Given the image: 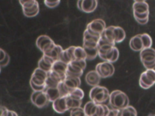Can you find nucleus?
<instances>
[{
  "label": "nucleus",
  "instance_id": "1",
  "mask_svg": "<svg viewBox=\"0 0 155 116\" xmlns=\"http://www.w3.org/2000/svg\"><path fill=\"white\" fill-rule=\"evenodd\" d=\"M109 104L112 109L120 110L129 105V98L127 95L120 90H114L110 92Z\"/></svg>",
  "mask_w": 155,
  "mask_h": 116
},
{
  "label": "nucleus",
  "instance_id": "2",
  "mask_svg": "<svg viewBox=\"0 0 155 116\" xmlns=\"http://www.w3.org/2000/svg\"><path fill=\"white\" fill-rule=\"evenodd\" d=\"M110 94L106 87L97 85L91 89L89 97L91 101L96 104H105L109 100Z\"/></svg>",
  "mask_w": 155,
  "mask_h": 116
},
{
  "label": "nucleus",
  "instance_id": "3",
  "mask_svg": "<svg viewBox=\"0 0 155 116\" xmlns=\"http://www.w3.org/2000/svg\"><path fill=\"white\" fill-rule=\"evenodd\" d=\"M87 116H107L110 110L105 104H96L92 101L87 102L83 108Z\"/></svg>",
  "mask_w": 155,
  "mask_h": 116
},
{
  "label": "nucleus",
  "instance_id": "4",
  "mask_svg": "<svg viewBox=\"0 0 155 116\" xmlns=\"http://www.w3.org/2000/svg\"><path fill=\"white\" fill-rule=\"evenodd\" d=\"M86 60H74L67 65L66 76L79 77L83 74L86 67Z\"/></svg>",
  "mask_w": 155,
  "mask_h": 116
},
{
  "label": "nucleus",
  "instance_id": "5",
  "mask_svg": "<svg viewBox=\"0 0 155 116\" xmlns=\"http://www.w3.org/2000/svg\"><path fill=\"white\" fill-rule=\"evenodd\" d=\"M105 28L106 24L103 19H96L87 24L85 30L90 34L100 37Z\"/></svg>",
  "mask_w": 155,
  "mask_h": 116
},
{
  "label": "nucleus",
  "instance_id": "6",
  "mask_svg": "<svg viewBox=\"0 0 155 116\" xmlns=\"http://www.w3.org/2000/svg\"><path fill=\"white\" fill-rule=\"evenodd\" d=\"M36 44L43 54L50 52L56 45L53 40L47 35L39 36L36 39Z\"/></svg>",
  "mask_w": 155,
  "mask_h": 116
},
{
  "label": "nucleus",
  "instance_id": "7",
  "mask_svg": "<svg viewBox=\"0 0 155 116\" xmlns=\"http://www.w3.org/2000/svg\"><path fill=\"white\" fill-rule=\"evenodd\" d=\"M95 71L101 78H108L114 74V67L113 63L104 61L97 64Z\"/></svg>",
  "mask_w": 155,
  "mask_h": 116
},
{
  "label": "nucleus",
  "instance_id": "8",
  "mask_svg": "<svg viewBox=\"0 0 155 116\" xmlns=\"http://www.w3.org/2000/svg\"><path fill=\"white\" fill-rule=\"evenodd\" d=\"M77 6L79 10L85 13L93 12L97 7V1L96 0H83L78 1Z\"/></svg>",
  "mask_w": 155,
  "mask_h": 116
},
{
  "label": "nucleus",
  "instance_id": "9",
  "mask_svg": "<svg viewBox=\"0 0 155 116\" xmlns=\"http://www.w3.org/2000/svg\"><path fill=\"white\" fill-rule=\"evenodd\" d=\"M62 82L69 94L76 88H79L81 85V79L79 77L66 76Z\"/></svg>",
  "mask_w": 155,
  "mask_h": 116
},
{
  "label": "nucleus",
  "instance_id": "10",
  "mask_svg": "<svg viewBox=\"0 0 155 116\" xmlns=\"http://www.w3.org/2000/svg\"><path fill=\"white\" fill-rule=\"evenodd\" d=\"M140 59L142 63L155 61V49L151 47L142 50L140 51Z\"/></svg>",
  "mask_w": 155,
  "mask_h": 116
},
{
  "label": "nucleus",
  "instance_id": "11",
  "mask_svg": "<svg viewBox=\"0 0 155 116\" xmlns=\"http://www.w3.org/2000/svg\"><path fill=\"white\" fill-rule=\"evenodd\" d=\"M119 56V51L116 47H113L105 54L99 56V57L105 62L111 63L116 62Z\"/></svg>",
  "mask_w": 155,
  "mask_h": 116
},
{
  "label": "nucleus",
  "instance_id": "12",
  "mask_svg": "<svg viewBox=\"0 0 155 116\" xmlns=\"http://www.w3.org/2000/svg\"><path fill=\"white\" fill-rule=\"evenodd\" d=\"M53 108L58 113L62 114L65 111H68L67 102H66V96L61 97L54 100L53 102Z\"/></svg>",
  "mask_w": 155,
  "mask_h": 116
},
{
  "label": "nucleus",
  "instance_id": "13",
  "mask_svg": "<svg viewBox=\"0 0 155 116\" xmlns=\"http://www.w3.org/2000/svg\"><path fill=\"white\" fill-rule=\"evenodd\" d=\"M67 65L61 60H58L55 61L51 67L52 71L57 73L59 76H61L64 80L66 77V71L67 68Z\"/></svg>",
  "mask_w": 155,
  "mask_h": 116
},
{
  "label": "nucleus",
  "instance_id": "14",
  "mask_svg": "<svg viewBox=\"0 0 155 116\" xmlns=\"http://www.w3.org/2000/svg\"><path fill=\"white\" fill-rule=\"evenodd\" d=\"M101 77L95 70H92L88 72L85 77L86 83L93 87L99 85L101 82Z\"/></svg>",
  "mask_w": 155,
  "mask_h": 116
},
{
  "label": "nucleus",
  "instance_id": "15",
  "mask_svg": "<svg viewBox=\"0 0 155 116\" xmlns=\"http://www.w3.org/2000/svg\"><path fill=\"white\" fill-rule=\"evenodd\" d=\"M74 47V46H71L65 50H63L59 56V60L66 64H68L71 61L74 60L73 51Z\"/></svg>",
  "mask_w": 155,
  "mask_h": 116
},
{
  "label": "nucleus",
  "instance_id": "16",
  "mask_svg": "<svg viewBox=\"0 0 155 116\" xmlns=\"http://www.w3.org/2000/svg\"><path fill=\"white\" fill-rule=\"evenodd\" d=\"M133 11L139 14L149 12V5L145 1H134L133 4Z\"/></svg>",
  "mask_w": 155,
  "mask_h": 116
},
{
  "label": "nucleus",
  "instance_id": "17",
  "mask_svg": "<svg viewBox=\"0 0 155 116\" xmlns=\"http://www.w3.org/2000/svg\"><path fill=\"white\" fill-rule=\"evenodd\" d=\"M113 28L114 26H109L108 27H106L104 31L101 34L100 39L115 46L116 44L114 39Z\"/></svg>",
  "mask_w": 155,
  "mask_h": 116
},
{
  "label": "nucleus",
  "instance_id": "18",
  "mask_svg": "<svg viewBox=\"0 0 155 116\" xmlns=\"http://www.w3.org/2000/svg\"><path fill=\"white\" fill-rule=\"evenodd\" d=\"M129 45L130 48L134 51H140L143 50L140 34L131 37L129 42Z\"/></svg>",
  "mask_w": 155,
  "mask_h": 116
},
{
  "label": "nucleus",
  "instance_id": "19",
  "mask_svg": "<svg viewBox=\"0 0 155 116\" xmlns=\"http://www.w3.org/2000/svg\"><path fill=\"white\" fill-rule=\"evenodd\" d=\"M113 34L115 44L122 42L126 37V34L124 30L119 26H114Z\"/></svg>",
  "mask_w": 155,
  "mask_h": 116
},
{
  "label": "nucleus",
  "instance_id": "20",
  "mask_svg": "<svg viewBox=\"0 0 155 116\" xmlns=\"http://www.w3.org/2000/svg\"><path fill=\"white\" fill-rule=\"evenodd\" d=\"M44 92L45 93L48 100L51 102H53L54 100L61 97L60 93L57 87L56 88H46L44 90Z\"/></svg>",
  "mask_w": 155,
  "mask_h": 116
},
{
  "label": "nucleus",
  "instance_id": "21",
  "mask_svg": "<svg viewBox=\"0 0 155 116\" xmlns=\"http://www.w3.org/2000/svg\"><path fill=\"white\" fill-rule=\"evenodd\" d=\"M48 102L49 101L45 93L44 92V91H42L37 97L33 104L38 108H42L44 106H45L48 103Z\"/></svg>",
  "mask_w": 155,
  "mask_h": 116
},
{
  "label": "nucleus",
  "instance_id": "22",
  "mask_svg": "<svg viewBox=\"0 0 155 116\" xmlns=\"http://www.w3.org/2000/svg\"><path fill=\"white\" fill-rule=\"evenodd\" d=\"M63 51V48L62 47H61L59 45H55V47L53 48V50H51L50 52L43 54L44 55H46L50 57H51L52 59H53L54 61L58 60L59 59V56L61 54V53Z\"/></svg>",
  "mask_w": 155,
  "mask_h": 116
},
{
  "label": "nucleus",
  "instance_id": "23",
  "mask_svg": "<svg viewBox=\"0 0 155 116\" xmlns=\"http://www.w3.org/2000/svg\"><path fill=\"white\" fill-rule=\"evenodd\" d=\"M117 116H137V111L133 106L128 105L126 108L119 110Z\"/></svg>",
  "mask_w": 155,
  "mask_h": 116
},
{
  "label": "nucleus",
  "instance_id": "24",
  "mask_svg": "<svg viewBox=\"0 0 155 116\" xmlns=\"http://www.w3.org/2000/svg\"><path fill=\"white\" fill-rule=\"evenodd\" d=\"M23 10V13L24 14L29 18L34 17L36 16L39 11V4L37 2L32 7L28 8H22Z\"/></svg>",
  "mask_w": 155,
  "mask_h": 116
},
{
  "label": "nucleus",
  "instance_id": "25",
  "mask_svg": "<svg viewBox=\"0 0 155 116\" xmlns=\"http://www.w3.org/2000/svg\"><path fill=\"white\" fill-rule=\"evenodd\" d=\"M66 102L68 110L81 107L82 103V100L73 98L68 95L66 96Z\"/></svg>",
  "mask_w": 155,
  "mask_h": 116
},
{
  "label": "nucleus",
  "instance_id": "26",
  "mask_svg": "<svg viewBox=\"0 0 155 116\" xmlns=\"http://www.w3.org/2000/svg\"><path fill=\"white\" fill-rule=\"evenodd\" d=\"M74 60H86V53L82 47H75L73 51Z\"/></svg>",
  "mask_w": 155,
  "mask_h": 116
},
{
  "label": "nucleus",
  "instance_id": "27",
  "mask_svg": "<svg viewBox=\"0 0 155 116\" xmlns=\"http://www.w3.org/2000/svg\"><path fill=\"white\" fill-rule=\"evenodd\" d=\"M86 53V59L91 60L94 59L98 56V50L97 47H82Z\"/></svg>",
  "mask_w": 155,
  "mask_h": 116
},
{
  "label": "nucleus",
  "instance_id": "28",
  "mask_svg": "<svg viewBox=\"0 0 155 116\" xmlns=\"http://www.w3.org/2000/svg\"><path fill=\"white\" fill-rule=\"evenodd\" d=\"M139 83L140 86L143 88V89H148L150 88H151V86H153L154 84L151 82L145 76V73L143 72L139 77Z\"/></svg>",
  "mask_w": 155,
  "mask_h": 116
},
{
  "label": "nucleus",
  "instance_id": "29",
  "mask_svg": "<svg viewBox=\"0 0 155 116\" xmlns=\"http://www.w3.org/2000/svg\"><path fill=\"white\" fill-rule=\"evenodd\" d=\"M133 16L135 20L141 25H145L148 22L149 19V12L145 13H136L133 12Z\"/></svg>",
  "mask_w": 155,
  "mask_h": 116
},
{
  "label": "nucleus",
  "instance_id": "30",
  "mask_svg": "<svg viewBox=\"0 0 155 116\" xmlns=\"http://www.w3.org/2000/svg\"><path fill=\"white\" fill-rule=\"evenodd\" d=\"M47 74H48V72L42 70L41 69H40L39 68H37L35 69L31 76L35 77L36 79H37L38 80L45 82V79L47 77Z\"/></svg>",
  "mask_w": 155,
  "mask_h": 116
},
{
  "label": "nucleus",
  "instance_id": "31",
  "mask_svg": "<svg viewBox=\"0 0 155 116\" xmlns=\"http://www.w3.org/2000/svg\"><path fill=\"white\" fill-rule=\"evenodd\" d=\"M140 36L143 46V49L151 48L153 44V40L151 36L147 33L140 34Z\"/></svg>",
  "mask_w": 155,
  "mask_h": 116
},
{
  "label": "nucleus",
  "instance_id": "32",
  "mask_svg": "<svg viewBox=\"0 0 155 116\" xmlns=\"http://www.w3.org/2000/svg\"><path fill=\"white\" fill-rule=\"evenodd\" d=\"M68 95L73 98L77 99V100H82V98L84 97V92L82 89L79 88H76L73 91H72Z\"/></svg>",
  "mask_w": 155,
  "mask_h": 116
},
{
  "label": "nucleus",
  "instance_id": "33",
  "mask_svg": "<svg viewBox=\"0 0 155 116\" xmlns=\"http://www.w3.org/2000/svg\"><path fill=\"white\" fill-rule=\"evenodd\" d=\"M51 67H52V65L47 63L44 59L42 57H41L39 62H38V68L41 69L42 70L47 72H48L51 69Z\"/></svg>",
  "mask_w": 155,
  "mask_h": 116
},
{
  "label": "nucleus",
  "instance_id": "34",
  "mask_svg": "<svg viewBox=\"0 0 155 116\" xmlns=\"http://www.w3.org/2000/svg\"><path fill=\"white\" fill-rule=\"evenodd\" d=\"M70 116H87L84 108L81 107L74 108L70 110Z\"/></svg>",
  "mask_w": 155,
  "mask_h": 116
},
{
  "label": "nucleus",
  "instance_id": "35",
  "mask_svg": "<svg viewBox=\"0 0 155 116\" xmlns=\"http://www.w3.org/2000/svg\"><path fill=\"white\" fill-rule=\"evenodd\" d=\"M147 77L154 84H155V70L154 69H146L143 71Z\"/></svg>",
  "mask_w": 155,
  "mask_h": 116
},
{
  "label": "nucleus",
  "instance_id": "36",
  "mask_svg": "<svg viewBox=\"0 0 155 116\" xmlns=\"http://www.w3.org/2000/svg\"><path fill=\"white\" fill-rule=\"evenodd\" d=\"M19 3L21 4L22 8H28L32 7L36 2V1L31 0V1H19Z\"/></svg>",
  "mask_w": 155,
  "mask_h": 116
},
{
  "label": "nucleus",
  "instance_id": "37",
  "mask_svg": "<svg viewBox=\"0 0 155 116\" xmlns=\"http://www.w3.org/2000/svg\"><path fill=\"white\" fill-rule=\"evenodd\" d=\"M60 2H61L60 1H44L45 5L49 8H54L57 7L59 4Z\"/></svg>",
  "mask_w": 155,
  "mask_h": 116
},
{
  "label": "nucleus",
  "instance_id": "38",
  "mask_svg": "<svg viewBox=\"0 0 155 116\" xmlns=\"http://www.w3.org/2000/svg\"><path fill=\"white\" fill-rule=\"evenodd\" d=\"M30 85L34 91H44L46 87L45 86H38L30 82Z\"/></svg>",
  "mask_w": 155,
  "mask_h": 116
},
{
  "label": "nucleus",
  "instance_id": "39",
  "mask_svg": "<svg viewBox=\"0 0 155 116\" xmlns=\"http://www.w3.org/2000/svg\"><path fill=\"white\" fill-rule=\"evenodd\" d=\"M30 82H32L33 83H34L35 85H38V86H45V82L41 81L40 80H38V79H36L35 77H33V76L31 77Z\"/></svg>",
  "mask_w": 155,
  "mask_h": 116
},
{
  "label": "nucleus",
  "instance_id": "40",
  "mask_svg": "<svg viewBox=\"0 0 155 116\" xmlns=\"http://www.w3.org/2000/svg\"><path fill=\"white\" fill-rule=\"evenodd\" d=\"M142 65L146 68V69H154L155 68V61L147 63H142Z\"/></svg>",
  "mask_w": 155,
  "mask_h": 116
},
{
  "label": "nucleus",
  "instance_id": "41",
  "mask_svg": "<svg viewBox=\"0 0 155 116\" xmlns=\"http://www.w3.org/2000/svg\"><path fill=\"white\" fill-rule=\"evenodd\" d=\"M9 62H10V56L7 53L5 58L1 62H0V66L1 67L5 66L6 65H7L8 64Z\"/></svg>",
  "mask_w": 155,
  "mask_h": 116
},
{
  "label": "nucleus",
  "instance_id": "42",
  "mask_svg": "<svg viewBox=\"0 0 155 116\" xmlns=\"http://www.w3.org/2000/svg\"><path fill=\"white\" fill-rule=\"evenodd\" d=\"M41 92H42V91H33V93L31 95V101L33 103L35 102L36 98L39 95V94H40Z\"/></svg>",
  "mask_w": 155,
  "mask_h": 116
},
{
  "label": "nucleus",
  "instance_id": "43",
  "mask_svg": "<svg viewBox=\"0 0 155 116\" xmlns=\"http://www.w3.org/2000/svg\"><path fill=\"white\" fill-rule=\"evenodd\" d=\"M6 54H7V53L2 49H1V52H0V62H1L5 58Z\"/></svg>",
  "mask_w": 155,
  "mask_h": 116
},
{
  "label": "nucleus",
  "instance_id": "44",
  "mask_svg": "<svg viewBox=\"0 0 155 116\" xmlns=\"http://www.w3.org/2000/svg\"><path fill=\"white\" fill-rule=\"evenodd\" d=\"M5 108H6L4 107V106H0V116H1V115L2 113V112L4 111V109H5Z\"/></svg>",
  "mask_w": 155,
  "mask_h": 116
},
{
  "label": "nucleus",
  "instance_id": "45",
  "mask_svg": "<svg viewBox=\"0 0 155 116\" xmlns=\"http://www.w3.org/2000/svg\"><path fill=\"white\" fill-rule=\"evenodd\" d=\"M13 111H9V112L7 116H13Z\"/></svg>",
  "mask_w": 155,
  "mask_h": 116
},
{
  "label": "nucleus",
  "instance_id": "46",
  "mask_svg": "<svg viewBox=\"0 0 155 116\" xmlns=\"http://www.w3.org/2000/svg\"><path fill=\"white\" fill-rule=\"evenodd\" d=\"M13 116H18V114H17L15 111H13Z\"/></svg>",
  "mask_w": 155,
  "mask_h": 116
},
{
  "label": "nucleus",
  "instance_id": "47",
  "mask_svg": "<svg viewBox=\"0 0 155 116\" xmlns=\"http://www.w3.org/2000/svg\"><path fill=\"white\" fill-rule=\"evenodd\" d=\"M148 116H155V114H150Z\"/></svg>",
  "mask_w": 155,
  "mask_h": 116
},
{
  "label": "nucleus",
  "instance_id": "48",
  "mask_svg": "<svg viewBox=\"0 0 155 116\" xmlns=\"http://www.w3.org/2000/svg\"><path fill=\"white\" fill-rule=\"evenodd\" d=\"M1 67L0 66V72H1Z\"/></svg>",
  "mask_w": 155,
  "mask_h": 116
},
{
  "label": "nucleus",
  "instance_id": "49",
  "mask_svg": "<svg viewBox=\"0 0 155 116\" xmlns=\"http://www.w3.org/2000/svg\"><path fill=\"white\" fill-rule=\"evenodd\" d=\"M1 48H0V52H1Z\"/></svg>",
  "mask_w": 155,
  "mask_h": 116
}]
</instances>
